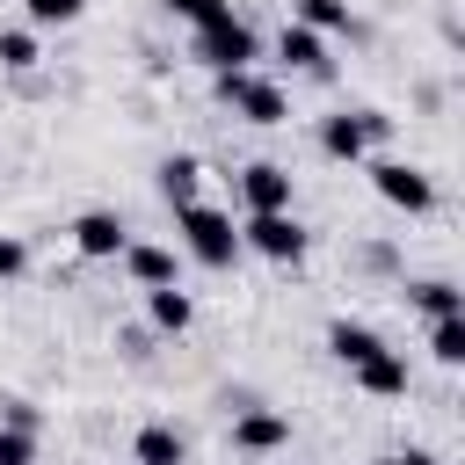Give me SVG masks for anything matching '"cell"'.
Returning <instances> with one entry per match:
<instances>
[{
    "label": "cell",
    "instance_id": "obj_9",
    "mask_svg": "<svg viewBox=\"0 0 465 465\" xmlns=\"http://www.w3.org/2000/svg\"><path fill=\"white\" fill-rule=\"evenodd\" d=\"M240 196H247V211H291V167L254 160V167L240 174Z\"/></svg>",
    "mask_w": 465,
    "mask_h": 465
},
{
    "label": "cell",
    "instance_id": "obj_25",
    "mask_svg": "<svg viewBox=\"0 0 465 465\" xmlns=\"http://www.w3.org/2000/svg\"><path fill=\"white\" fill-rule=\"evenodd\" d=\"M0 421H15V429H36V407H29V400H0Z\"/></svg>",
    "mask_w": 465,
    "mask_h": 465
},
{
    "label": "cell",
    "instance_id": "obj_14",
    "mask_svg": "<svg viewBox=\"0 0 465 465\" xmlns=\"http://www.w3.org/2000/svg\"><path fill=\"white\" fill-rule=\"evenodd\" d=\"M203 189V160H189V153H174V160H160V196L182 211V203H203L196 196Z\"/></svg>",
    "mask_w": 465,
    "mask_h": 465
},
{
    "label": "cell",
    "instance_id": "obj_22",
    "mask_svg": "<svg viewBox=\"0 0 465 465\" xmlns=\"http://www.w3.org/2000/svg\"><path fill=\"white\" fill-rule=\"evenodd\" d=\"M167 15H182L189 29H203V22H218V15H232V0H160Z\"/></svg>",
    "mask_w": 465,
    "mask_h": 465
},
{
    "label": "cell",
    "instance_id": "obj_6",
    "mask_svg": "<svg viewBox=\"0 0 465 465\" xmlns=\"http://www.w3.org/2000/svg\"><path fill=\"white\" fill-rule=\"evenodd\" d=\"M371 189H378L392 211H429V203H436V182H429L414 160H378V167H371Z\"/></svg>",
    "mask_w": 465,
    "mask_h": 465
},
{
    "label": "cell",
    "instance_id": "obj_17",
    "mask_svg": "<svg viewBox=\"0 0 465 465\" xmlns=\"http://www.w3.org/2000/svg\"><path fill=\"white\" fill-rule=\"evenodd\" d=\"M327 349H334L341 363H363V356H371V349H385V341H378L363 320H334V327H327Z\"/></svg>",
    "mask_w": 465,
    "mask_h": 465
},
{
    "label": "cell",
    "instance_id": "obj_7",
    "mask_svg": "<svg viewBox=\"0 0 465 465\" xmlns=\"http://www.w3.org/2000/svg\"><path fill=\"white\" fill-rule=\"evenodd\" d=\"M283 443H291V414H276V407H240V414H232V450L269 458V450H283Z\"/></svg>",
    "mask_w": 465,
    "mask_h": 465
},
{
    "label": "cell",
    "instance_id": "obj_3",
    "mask_svg": "<svg viewBox=\"0 0 465 465\" xmlns=\"http://www.w3.org/2000/svg\"><path fill=\"white\" fill-rule=\"evenodd\" d=\"M240 247H254V254L276 262V269H298V262H305V225H298L291 211H247Z\"/></svg>",
    "mask_w": 465,
    "mask_h": 465
},
{
    "label": "cell",
    "instance_id": "obj_1",
    "mask_svg": "<svg viewBox=\"0 0 465 465\" xmlns=\"http://www.w3.org/2000/svg\"><path fill=\"white\" fill-rule=\"evenodd\" d=\"M174 225H182V247H189L203 269H232V262H240V225H232V211H218V203H182Z\"/></svg>",
    "mask_w": 465,
    "mask_h": 465
},
{
    "label": "cell",
    "instance_id": "obj_24",
    "mask_svg": "<svg viewBox=\"0 0 465 465\" xmlns=\"http://www.w3.org/2000/svg\"><path fill=\"white\" fill-rule=\"evenodd\" d=\"M22 269H29V247H22V240H7V232H0V283H15V276H22Z\"/></svg>",
    "mask_w": 465,
    "mask_h": 465
},
{
    "label": "cell",
    "instance_id": "obj_4",
    "mask_svg": "<svg viewBox=\"0 0 465 465\" xmlns=\"http://www.w3.org/2000/svg\"><path fill=\"white\" fill-rule=\"evenodd\" d=\"M385 131H392V116H378V109H334V116L320 124V153L356 167V160H363V153H371Z\"/></svg>",
    "mask_w": 465,
    "mask_h": 465
},
{
    "label": "cell",
    "instance_id": "obj_11",
    "mask_svg": "<svg viewBox=\"0 0 465 465\" xmlns=\"http://www.w3.org/2000/svg\"><path fill=\"white\" fill-rule=\"evenodd\" d=\"M276 58H283V65H298V73H327V65H334V58H327V36H320V29H305V22H283Z\"/></svg>",
    "mask_w": 465,
    "mask_h": 465
},
{
    "label": "cell",
    "instance_id": "obj_23",
    "mask_svg": "<svg viewBox=\"0 0 465 465\" xmlns=\"http://www.w3.org/2000/svg\"><path fill=\"white\" fill-rule=\"evenodd\" d=\"M80 7H87V0H22V15H29L36 29H51V22H80Z\"/></svg>",
    "mask_w": 465,
    "mask_h": 465
},
{
    "label": "cell",
    "instance_id": "obj_13",
    "mask_svg": "<svg viewBox=\"0 0 465 465\" xmlns=\"http://www.w3.org/2000/svg\"><path fill=\"white\" fill-rule=\"evenodd\" d=\"M124 269H131V283H138V291H160V283H182V269H174V254H167V247H145V240H131V247H124Z\"/></svg>",
    "mask_w": 465,
    "mask_h": 465
},
{
    "label": "cell",
    "instance_id": "obj_10",
    "mask_svg": "<svg viewBox=\"0 0 465 465\" xmlns=\"http://www.w3.org/2000/svg\"><path fill=\"white\" fill-rule=\"evenodd\" d=\"M349 371H356V385H363L371 400H400V392H407V356H400V349H371V356L349 363Z\"/></svg>",
    "mask_w": 465,
    "mask_h": 465
},
{
    "label": "cell",
    "instance_id": "obj_18",
    "mask_svg": "<svg viewBox=\"0 0 465 465\" xmlns=\"http://www.w3.org/2000/svg\"><path fill=\"white\" fill-rule=\"evenodd\" d=\"M407 298H414L429 320H450V312H465V298H458V283H450V276H429V283H414Z\"/></svg>",
    "mask_w": 465,
    "mask_h": 465
},
{
    "label": "cell",
    "instance_id": "obj_2",
    "mask_svg": "<svg viewBox=\"0 0 465 465\" xmlns=\"http://www.w3.org/2000/svg\"><path fill=\"white\" fill-rule=\"evenodd\" d=\"M218 80V102L232 109V116H247V124H262V131H276L283 116H291V102H283V87L276 80H262L254 65H232V73H211Z\"/></svg>",
    "mask_w": 465,
    "mask_h": 465
},
{
    "label": "cell",
    "instance_id": "obj_12",
    "mask_svg": "<svg viewBox=\"0 0 465 465\" xmlns=\"http://www.w3.org/2000/svg\"><path fill=\"white\" fill-rule=\"evenodd\" d=\"M131 458H138V465H189V436L167 429V421H145V429L131 436Z\"/></svg>",
    "mask_w": 465,
    "mask_h": 465
},
{
    "label": "cell",
    "instance_id": "obj_20",
    "mask_svg": "<svg viewBox=\"0 0 465 465\" xmlns=\"http://www.w3.org/2000/svg\"><path fill=\"white\" fill-rule=\"evenodd\" d=\"M0 65L7 73H29L36 65V29H0Z\"/></svg>",
    "mask_w": 465,
    "mask_h": 465
},
{
    "label": "cell",
    "instance_id": "obj_19",
    "mask_svg": "<svg viewBox=\"0 0 465 465\" xmlns=\"http://www.w3.org/2000/svg\"><path fill=\"white\" fill-rule=\"evenodd\" d=\"M429 356H436V363H465V312L429 320Z\"/></svg>",
    "mask_w": 465,
    "mask_h": 465
},
{
    "label": "cell",
    "instance_id": "obj_26",
    "mask_svg": "<svg viewBox=\"0 0 465 465\" xmlns=\"http://www.w3.org/2000/svg\"><path fill=\"white\" fill-rule=\"evenodd\" d=\"M378 465H443V458H436V450H421V443H414V450H392V458H378Z\"/></svg>",
    "mask_w": 465,
    "mask_h": 465
},
{
    "label": "cell",
    "instance_id": "obj_15",
    "mask_svg": "<svg viewBox=\"0 0 465 465\" xmlns=\"http://www.w3.org/2000/svg\"><path fill=\"white\" fill-rule=\"evenodd\" d=\"M145 312H153V327H160V334H182V327L196 320V305H189V291H182V283L145 291Z\"/></svg>",
    "mask_w": 465,
    "mask_h": 465
},
{
    "label": "cell",
    "instance_id": "obj_8",
    "mask_svg": "<svg viewBox=\"0 0 465 465\" xmlns=\"http://www.w3.org/2000/svg\"><path fill=\"white\" fill-rule=\"evenodd\" d=\"M73 247H80L87 262H116V254L131 247V225H124L116 211H80V218H73Z\"/></svg>",
    "mask_w": 465,
    "mask_h": 465
},
{
    "label": "cell",
    "instance_id": "obj_5",
    "mask_svg": "<svg viewBox=\"0 0 465 465\" xmlns=\"http://www.w3.org/2000/svg\"><path fill=\"white\" fill-rule=\"evenodd\" d=\"M189 51H196L211 73H232V65H254V51H262V44H254V29H247L240 15H218V22H203V29H196V44H189Z\"/></svg>",
    "mask_w": 465,
    "mask_h": 465
},
{
    "label": "cell",
    "instance_id": "obj_16",
    "mask_svg": "<svg viewBox=\"0 0 465 465\" xmlns=\"http://www.w3.org/2000/svg\"><path fill=\"white\" fill-rule=\"evenodd\" d=\"M291 22H305V29H320V36H334V29H356L349 0H291Z\"/></svg>",
    "mask_w": 465,
    "mask_h": 465
},
{
    "label": "cell",
    "instance_id": "obj_21",
    "mask_svg": "<svg viewBox=\"0 0 465 465\" xmlns=\"http://www.w3.org/2000/svg\"><path fill=\"white\" fill-rule=\"evenodd\" d=\"M0 465H36V429L0 421Z\"/></svg>",
    "mask_w": 465,
    "mask_h": 465
}]
</instances>
